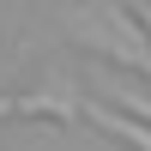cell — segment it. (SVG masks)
I'll return each mask as SVG.
<instances>
[{
    "label": "cell",
    "mask_w": 151,
    "mask_h": 151,
    "mask_svg": "<svg viewBox=\"0 0 151 151\" xmlns=\"http://www.w3.org/2000/svg\"><path fill=\"white\" fill-rule=\"evenodd\" d=\"M18 115V97H0V121H12Z\"/></svg>",
    "instance_id": "obj_4"
},
{
    "label": "cell",
    "mask_w": 151,
    "mask_h": 151,
    "mask_svg": "<svg viewBox=\"0 0 151 151\" xmlns=\"http://www.w3.org/2000/svg\"><path fill=\"white\" fill-rule=\"evenodd\" d=\"M121 115H133V121H145V127H151V97H139V91H121Z\"/></svg>",
    "instance_id": "obj_3"
},
{
    "label": "cell",
    "mask_w": 151,
    "mask_h": 151,
    "mask_svg": "<svg viewBox=\"0 0 151 151\" xmlns=\"http://www.w3.org/2000/svg\"><path fill=\"white\" fill-rule=\"evenodd\" d=\"M79 42H91L103 60H121V67H139V73H151L145 30H139V18H133V12H121V6H103L97 18H79Z\"/></svg>",
    "instance_id": "obj_1"
},
{
    "label": "cell",
    "mask_w": 151,
    "mask_h": 151,
    "mask_svg": "<svg viewBox=\"0 0 151 151\" xmlns=\"http://www.w3.org/2000/svg\"><path fill=\"white\" fill-rule=\"evenodd\" d=\"M79 115H85V121H97L103 133H115L121 145L151 151V127H145V121H133V115H121V109H115V103H103V97H79Z\"/></svg>",
    "instance_id": "obj_2"
}]
</instances>
